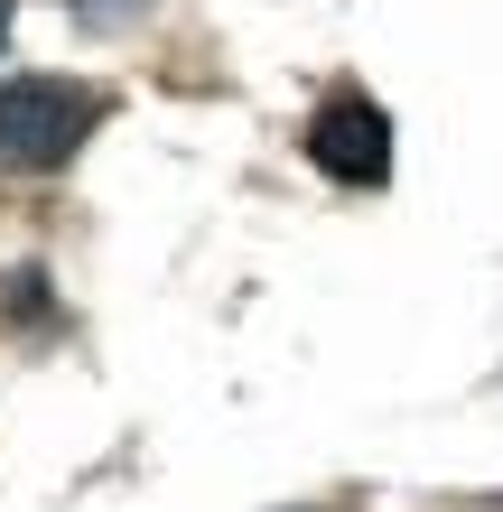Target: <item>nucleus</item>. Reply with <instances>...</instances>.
I'll list each match as a JSON object with an SVG mask.
<instances>
[{"label":"nucleus","instance_id":"1","mask_svg":"<svg viewBox=\"0 0 503 512\" xmlns=\"http://www.w3.org/2000/svg\"><path fill=\"white\" fill-rule=\"evenodd\" d=\"M84 131H94V94L84 84H56V75L0 84V168L47 177V168H66L84 149Z\"/></svg>","mask_w":503,"mask_h":512},{"label":"nucleus","instance_id":"2","mask_svg":"<svg viewBox=\"0 0 503 512\" xmlns=\"http://www.w3.org/2000/svg\"><path fill=\"white\" fill-rule=\"evenodd\" d=\"M308 159L336 177V187H382L392 177V112H382L373 94H336L317 103L308 122Z\"/></svg>","mask_w":503,"mask_h":512},{"label":"nucleus","instance_id":"3","mask_svg":"<svg viewBox=\"0 0 503 512\" xmlns=\"http://www.w3.org/2000/svg\"><path fill=\"white\" fill-rule=\"evenodd\" d=\"M47 280H38V270H19V280H10V317H47V298H38Z\"/></svg>","mask_w":503,"mask_h":512},{"label":"nucleus","instance_id":"4","mask_svg":"<svg viewBox=\"0 0 503 512\" xmlns=\"http://www.w3.org/2000/svg\"><path fill=\"white\" fill-rule=\"evenodd\" d=\"M0 47H10V0H0Z\"/></svg>","mask_w":503,"mask_h":512}]
</instances>
